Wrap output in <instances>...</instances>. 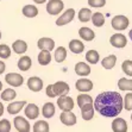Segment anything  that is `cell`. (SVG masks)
Returning a JSON list of instances; mask_svg holds the SVG:
<instances>
[{
    "mask_svg": "<svg viewBox=\"0 0 132 132\" xmlns=\"http://www.w3.org/2000/svg\"><path fill=\"white\" fill-rule=\"evenodd\" d=\"M94 110L102 117L113 118L123 110V96L118 92H102L93 101Z\"/></svg>",
    "mask_w": 132,
    "mask_h": 132,
    "instance_id": "cell-1",
    "label": "cell"
},
{
    "mask_svg": "<svg viewBox=\"0 0 132 132\" xmlns=\"http://www.w3.org/2000/svg\"><path fill=\"white\" fill-rule=\"evenodd\" d=\"M129 24H130L129 18H127L126 15H121V14L113 17L112 22H111L112 28L118 31H123V30H125V29H127Z\"/></svg>",
    "mask_w": 132,
    "mask_h": 132,
    "instance_id": "cell-2",
    "label": "cell"
},
{
    "mask_svg": "<svg viewBox=\"0 0 132 132\" xmlns=\"http://www.w3.org/2000/svg\"><path fill=\"white\" fill-rule=\"evenodd\" d=\"M51 89L52 93L55 96H61V95H67L70 88H69V85L64 81H57L54 85H51Z\"/></svg>",
    "mask_w": 132,
    "mask_h": 132,
    "instance_id": "cell-3",
    "label": "cell"
},
{
    "mask_svg": "<svg viewBox=\"0 0 132 132\" xmlns=\"http://www.w3.org/2000/svg\"><path fill=\"white\" fill-rule=\"evenodd\" d=\"M64 7V4L62 0H49L46 4V12L51 15H56L61 12Z\"/></svg>",
    "mask_w": 132,
    "mask_h": 132,
    "instance_id": "cell-4",
    "label": "cell"
},
{
    "mask_svg": "<svg viewBox=\"0 0 132 132\" xmlns=\"http://www.w3.org/2000/svg\"><path fill=\"white\" fill-rule=\"evenodd\" d=\"M57 105L61 111L69 112V111H73L74 108V100L68 95H61L57 99Z\"/></svg>",
    "mask_w": 132,
    "mask_h": 132,
    "instance_id": "cell-5",
    "label": "cell"
},
{
    "mask_svg": "<svg viewBox=\"0 0 132 132\" xmlns=\"http://www.w3.org/2000/svg\"><path fill=\"white\" fill-rule=\"evenodd\" d=\"M5 81L12 87H20L24 82V77L18 73H9L5 76Z\"/></svg>",
    "mask_w": 132,
    "mask_h": 132,
    "instance_id": "cell-6",
    "label": "cell"
},
{
    "mask_svg": "<svg viewBox=\"0 0 132 132\" xmlns=\"http://www.w3.org/2000/svg\"><path fill=\"white\" fill-rule=\"evenodd\" d=\"M75 17V10L74 9H68L61 17H59V19L56 20V25L57 26H63L67 25L68 23H70Z\"/></svg>",
    "mask_w": 132,
    "mask_h": 132,
    "instance_id": "cell-7",
    "label": "cell"
},
{
    "mask_svg": "<svg viewBox=\"0 0 132 132\" xmlns=\"http://www.w3.org/2000/svg\"><path fill=\"white\" fill-rule=\"evenodd\" d=\"M60 120H61L62 124H64L65 126H73L76 124L77 118L71 111H69V112L62 111L61 116H60Z\"/></svg>",
    "mask_w": 132,
    "mask_h": 132,
    "instance_id": "cell-8",
    "label": "cell"
},
{
    "mask_svg": "<svg viewBox=\"0 0 132 132\" xmlns=\"http://www.w3.org/2000/svg\"><path fill=\"white\" fill-rule=\"evenodd\" d=\"M110 43L114 48L121 49V48H125V45L127 44V39L123 34H116L110 38Z\"/></svg>",
    "mask_w": 132,
    "mask_h": 132,
    "instance_id": "cell-9",
    "label": "cell"
},
{
    "mask_svg": "<svg viewBox=\"0 0 132 132\" xmlns=\"http://www.w3.org/2000/svg\"><path fill=\"white\" fill-rule=\"evenodd\" d=\"M13 124L18 132H30V124L24 117H15Z\"/></svg>",
    "mask_w": 132,
    "mask_h": 132,
    "instance_id": "cell-10",
    "label": "cell"
},
{
    "mask_svg": "<svg viewBox=\"0 0 132 132\" xmlns=\"http://www.w3.org/2000/svg\"><path fill=\"white\" fill-rule=\"evenodd\" d=\"M28 87L30 90H32V92H35V93L40 92V90L43 89V80L39 79L38 76L30 77L28 80Z\"/></svg>",
    "mask_w": 132,
    "mask_h": 132,
    "instance_id": "cell-11",
    "label": "cell"
},
{
    "mask_svg": "<svg viewBox=\"0 0 132 132\" xmlns=\"http://www.w3.org/2000/svg\"><path fill=\"white\" fill-rule=\"evenodd\" d=\"M75 87L79 92L81 93H87V92H90L93 89V82L88 79H80L77 80L76 83H75Z\"/></svg>",
    "mask_w": 132,
    "mask_h": 132,
    "instance_id": "cell-12",
    "label": "cell"
},
{
    "mask_svg": "<svg viewBox=\"0 0 132 132\" xmlns=\"http://www.w3.org/2000/svg\"><path fill=\"white\" fill-rule=\"evenodd\" d=\"M81 110V114H82V119L88 121V120H92L94 118V106L93 104H86L83 105L82 107H80Z\"/></svg>",
    "mask_w": 132,
    "mask_h": 132,
    "instance_id": "cell-13",
    "label": "cell"
},
{
    "mask_svg": "<svg viewBox=\"0 0 132 132\" xmlns=\"http://www.w3.org/2000/svg\"><path fill=\"white\" fill-rule=\"evenodd\" d=\"M112 131L113 132H127V123L123 118H116L112 121Z\"/></svg>",
    "mask_w": 132,
    "mask_h": 132,
    "instance_id": "cell-14",
    "label": "cell"
},
{
    "mask_svg": "<svg viewBox=\"0 0 132 132\" xmlns=\"http://www.w3.org/2000/svg\"><path fill=\"white\" fill-rule=\"evenodd\" d=\"M38 48L40 50H48V51H51L54 50L55 48V42L52 38H49V37H43V38H40L38 40V43H37Z\"/></svg>",
    "mask_w": 132,
    "mask_h": 132,
    "instance_id": "cell-15",
    "label": "cell"
},
{
    "mask_svg": "<svg viewBox=\"0 0 132 132\" xmlns=\"http://www.w3.org/2000/svg\"><path fill=\"white\" fill-rule=\"evenodd\" d=\"M25 112V116H26V118H29V119H37V117L39 116V108H38V106L35 104H29L26 105V107H25L24 110Z\"/></svg>",
    "mask_w": 132,
    "mask_h": 132,
    "instance_id": "cell-16",
    "label": "cell"
},
{
    "mask_svg": "<svg viewBox=\"0 0 132 132\" xmlns=\"http://www.w3.org/2000/svg\"><path fill=\"white\" fill-rule=\"evenodd\" d=\"M75 73L79 76H87L90 74V67L86 62H79L75 64Z\"/></svg>",
    "mask_w": 132,
    "mask_h": 132,
    "instance_id": "cell-17",
    "label": "cell"
},
{
    "mask_svg": "<svg viewBox=\"0 0 132 132\" xmlns=\"http://www.w3.org/2000/svg\"><path fill=\"white\" fill-rule=\"evenodd\" d=\"M26 105V101H14L11 102V104L7 106V112L10 114H18L20 111L24 108V106Z\"/></svg>",
    "mask_w": 132,
    "mask_h": 132,
    "instance_id": "cell-18",
    "label": "cell"
},
{
    "mask_svg": "<svg viewBox=\"0 0 132 132\" xmlns=\"http://www.w3.org/2000/svg\"><path fill=\"white\" fill-rule=\"evenodd\" d=\"M79 36H80L83 40L90 42V40L94 39L95 34H94V31H93L92 29H89V28H81L80 30H79Z\"/></svg>",
    "mask_w": 132,
    "mask_h": 132,
    "instance_id": "cell-19",
    "label": "cell"
},
{
    "mask_svg": "<svg viewBox=\"0 0 132 132\" xmlns=\"http://www.w3.org/2000/svg\"><path fill=\"white\" fill-rule=\"evenodd\" d=\"M69 50L74 54H81L85 50V45L81 40L79 39H73L69 42Z\"/></svg>",
    "mask_w": 132,
    "mask_h": 132,
    "instance_id": "cell-20",
    "label": "cell"
},
{
    "mask_svg": "<svg viewBox=\"0 0 132 132\" xmlns=\"http://www.w3.org/2000/svg\"><path fill=\"white\" fill-rule=\"evenodd\" d=\"M12 49L15 54H19V55H20V54L26 52V50H28V44H26L25 40L18 39V40H15V42H13Z\"/></svg>",
    "mask_w": 132,
    "mask_h": 132,
    "instance_id": "cell-21",
    "label": "cell"
},
{
    "mask_svg": "<svg viewBox=\"0 0 132 132\" xmlns=\"http://www.w3.org/2000/svg\"><path fill=\"white\" fill-rule=\"evenodd\" d=\"M55 105L52 102H45L43 108H42V114H43L44 118H52L55 114Z\"/></svg>",
    "mask_w": 132,
    "mask_h": 132,
    "instance_id": "cell-22",
    "label": "cell"
},
{
    "mask_svg": "<svg viewBox=\"0 0 132 132\" xmlns=\"http://www.w3.org/2000/svg\"><path fill=\"white\" fill-rule=\"evenodd\" d=\"M23 14L28 18H35L37 14H38V9H37L35 5H25L22 10Z\"/></svg>",
    "mask_w": 132,
    "mask_h": 132,
    "instance_id": "cell-23",
    "label": "cell"
},
{
    "mask_svg": "<svg viewBox=\"0 0 132 132\" xmlns=\"http://www.w3.org/2000/svg\"><path fill=\"white\" fill-rule=\"evenodd\" d=\"M31 65H32V61H31V59L29 57V56H23V57H20V59H19L18 68L20 69V70L28 71L29 69L31 68Z\"/></svg>",
    "mask_w": 132,
    "mask_h": 132,
    "instance_id": "cell-24",
    "label": "cell"
},
{
    "mask_svg": "<svg viewBox=\"0 0 132 132\" xmlns=\"http://www.w3.org/2000/svg\"><path fill=\"white\" fill-rule=\"evenodd\" d=\"M51 61V55L50 51L48 50H40L39 55H38V63L40 65H48Z\"/></svg>",
    "mask_w": 132,
    "mask_h": 132,
    "instance_id": "cell-25",
    "label": "cell"
},
{
    "mask_svg": "<svg viewBox=\"0 0 132 132\" xmlns=\"http://www.w3.org/2000/svg\"><path fill=\"white\" fill-rule=\"evenodd\" d=\"M92 20L93 25L96 26V28H101L102 25L105 24V15L102 14L101 12H95V13H92Z\"/></svg>",
    "mask_w": 132,
    "mask_h": 132,
    "instance_id": "cell-26",
    "label": "cell"
},
{
    "mask_svg": "<svg viewBox=\"0 0 132 132\" xmlns=\"http://www.w3.org/2000/svg\"><path fill=\"white\" fill-rule=\"evenodd\" d=\"M32 130H34V132H49L50 127L45 120H38L34 124Z\"/></svg>",
    "mask_w": 132,
    "mask_h": 132,
    "instance_id": "cell-27",
    "label": "cell"
},
{
    "mask_svg": "<svg viewBox=\"0 0 132 132\" xmlns=\"http://www.w3.org/2000/svg\"><path fill=\"white\" fill-rule=\"evenodd\" d=\"M116 63H117V56L116 55H110L101 61V65L105 69H112L116 65Z\"/></svg>",
    "mask_w": 132,
    "mask_h": 132,
    "instance_id": "cell-28",
    "label": "cell"
},
{
    "mask_svg": "<svg viewBox=\"0 0 132 132\" xmlns=\"http://www.w3.org/2000/svg\"><path fill=\"white\" fill-rule=\"evenodd\" d=\"M55 60L57 63H62V62H64V60L67 59V49H65L64 46H59L55 51Z\"/></svg>",
    "mask_w": 132,
    "mask_h": 132,
    "instance_id": "cell-29",
    "label": "cell"
},
{
    "mask_svg": "<svg viewBox=\"0 0 132 132\" xmlns=\"http://www.w3.org/2000/svg\"><path fill=\"white\" fill-rule=\"evenodd\" d=\"M86 60L90 64H96L100 60V55L96 50H88L86 54Z\"/></svg>",
    "mask_w": 132,
    "mask_h": 132,
    "instance_id": "cell-30",
    "label": "cell"
},
{
    "mask_svg": "<svg viewBox=\"0 0 132 132\" xmlns=\"http://www.w3.org/2000/svg\"><path fill=\"white\" fill-rule=\"evenodd\" d=\"M0 96H1V100H4V101H12L13 99H15V96H17V93H15L14 89L7 88L1 92Z\"/></svg>",
    "mask_w": 132,
    "mask_h": 132,
    "instance_id": "cell-31",
    "label": "cell"
},
{
    "mask_svg": "<svg viewBox=\"0 0 132 132\" xmlns=\"http://www.w3.org/2000/svg\"><path fill=\"white\" fill-rule=\"evenodd\" d=\"M118 87L120 90H132V79H125V77L119 79Z\"/></svg>",
    "mask_w": 132,
    "mask_h": 132,
    "instance_id": "cell-32",
    "label": "cell"
},
{
    "mask_svg": "<svg viewBox=\"0 0 132 132\" xmlns=\"http://www.w3.org/2000/svg\"><path fill=\"white\" fill-rule=\"evenodd\" d=\"M77 15H79L80 22H82V23L89 22V20H90V18H92V11H90L89 9H81Z\"/></svg>",
    "mask_w": 132,
    "mask_h": 132,
    "instance_id": "cell-33",
    "label": "cell"
},
{
    "mask_svg": "<svg viewBox=\"0 0 132 132\" xmlns=\"http://www.w3.org/2000/svg\"><path fill=\"white\" fill-rule=\"evenodd\" d=\"M86 104H93V99L90 95H87V94H80L77 95V106L79 107H82L83 105Z\"/></svg>",
    "mask_w": 132,
    "mask_h": 132,
    "instance_id": "cell-34",
    "label": "cell"
},
{
    "mask_svg": "<svg viewBox=\"0 0 132 132\" xmlns=\"http://www.w3.org/2000/svg\"><path fill=\"white\" fill-rule=\"evenodd\" d=\"M10 56H11V48L6 44H0V57L9 59Z\"/></svg>",
    "mask_w": 132,
    "mask_h": 132,
    "instance_id": "cell-35",
    "label": "cell"
},
{
    "mask_svg": "<svg viewBox=\"0 0 132 132\" xmlns=\"http://www.w3.org/2000/svg\"><path fill=\"white\" fill-rule=\"evenodd\" d=\"M121 69H123V71L126 74V75L132 76V61L131 60H126V61H124L123 64H121Z\"/></svg>",
    "mask_w": 132,
    "mask_h": 132,
    "instance_id": "cell-36",
    "label": "cell"
},
{
    "mask_svg": "<svg viewBox=\"0 0 132 132\" xmlns=\"http://www.w3.org/2000/svg\"><path fill=\"white\" fill-rule=\"evenodd\" d=\"M123 107L126 111H132V93H127L125 99H123Z\"/></svg>",
    "mask_w": 132,
    "mask_h": 132,
    "instance_id": "cell-37",
    "label": "cell"
},
{
    "mask_svg": "<svg viewBox=\"0 0 132 132\" xmlns=\"http://www.w3.org/2000/svg\"><path fill=\"white\" fill-rule=\"evenodd\" d=\"M11 131V123L7 119L0 120V132H10Z\"/></svg>",
    "mask_w": 132,
    "mask_h": 132,
    "instance_id": "cell-38",
    "label": "cell"
},
{
    "mask_svg": "<svg viewBox=\"0 0 132 132\" xmlns=\"http://www.w3.org/2000/svg\"><path fill=\"white\" fill-rule=\"evenodd\" d=\"M88 5L90 7H95V9H100L106 5V0H88Z\"/></svg>",
    "mask_w": 132,
    "mask_h": 132,
    "instance_id": "cell-39",
    "label": "cell"
},
{
    "mask_svg": "<svg viewBox=\"0 0 132 132\" xmlns=\"http://www.w3.org/2000/svg\"><path fill=\"white\" fill-rule=\"evenodd\" d=\"M46 95L50 96V98H55L54 93H52V89H51V85H49V86L46 87Z\"/></svg>",
    "mask_w": 132,
    "mask_h": 132,
    "instance_id": "cell-40",
    "label": "cell"
},
{
    "mask_svg": "<svg viewBox=\"0 0 132 132\" xmlns=\"http://www.w3.org/2000/svg\"><path fill=\"white\" fill-rule=\"evenodd\" d=\"M5 69H6V65H5V63H4L1 60H0V75L5 71Z\"/></svg>",
    "mask_w": 132,
    "mask_h": 132,
    "instance_id": "cell-41",
    "label": "cell"
},
{
    "mask_svg": "<svg viewBox=\"0 0 132 132\" xmlns=\"http://www.w3.org/2000/svg\"><path fill=\"white\" fill-rule=\"evenodd\" d=\"M4 114V105L1 104V101H0V117Z\"/></svg>",
    "mask_w": 132,
    "mask_h": 132,
    "instance_id": "cell-42",
    "label": "cell"
},
{
    "mask_svg": "<svg viewBox=\"0 0 132 132\" xmlns=\"http://www.w3.org/2000/svg\"><path fill=\"white\" fill-rule=\"evenodd\" d=\"M36 4H44L46 1V0H34Z\"/></svg>",
    "mask_w": 132,
    "mask_h": 132,
    "instance_id": "cell-43",
    "label": "cell"
},
{
    "mask_svg": "<svg viewBox=\"0 0 132 132\" xmlns=\"http://www.w3.org/2000/svg\"><path fill=\"white\" fill-rule=\"evenodd\" d=\"M129 36H130V38H131V40H132V30L129 32Z\"/></svg>",
    "mask_w": 132,
    "mask_h": 132,
    "instance_id": "cell-44",
    "label": "cell"
},
{
    "mask_svg": "<svg viewBox=\"0 0 132 132\" xmlns=\"http://www.w3.org/2000/svg\"><path fill=\"white\" fill-rule=\"evenodd\" d=\"M1 89H3V82L0 81V92H1Z\"/></svg>",
    "mask_w": 132,
    "mask_h": 132,
    "instance_id": "cell-45",
    "label": "cell"
},
{
    "mask_svg": "<svg viewBox=\"0 0 132 132\" xmlns=\"http://www.w3.org/2000/svg\"><path fill=\"white\" fill-rule=\"evenodd\" d=\"M0 39H1V31H0Z\"/></svg>",
    "mask_w": 132,
    "mask_h": 132,
    "instance_id": "cell-46",
    "label": "cell"
},
{
    "mask_svg": "<svg viewBox=\"0 0 132 132\" xmlns=\"http://www.w3.org/2000/svg\"><path fill=\"white\" fill-rule=\"evenodd\" d=\"M131 121H132V114H131Z\"/></svg>",
    "mask_w": 132,
    "mask_h": 132,
    "instance_id": "cell-47",
    "label": "cell"
}]
</instances>
